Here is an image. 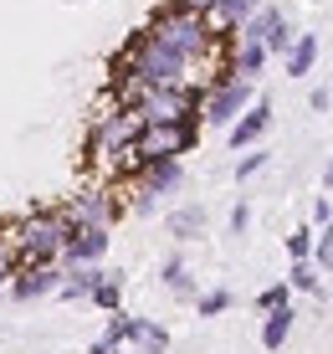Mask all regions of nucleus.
Returning <instances> with one entry per match:
<instances>
[{
  "mask_svg": "<svg viewBox=\"0 0 333 354\" xmlns=\"http://www.w3.org/2000/svg\"><path fill=\"white\" fill-rule=\"evenodd\" d=\"M67 236H72V221H67L61 205H36V211H26L16 226H10V241H16V262L21 267H57Z\"/></svg>",
  "mask_w": 333,
  "mask_h": 354,
  "instance_id": "f257e3e1",
  "label": "nucleus"
},
{
  "mask_svg": "<svg viewBox=\"0 0 333 354\" xmlns=\"http://www.w3.org/2000/svg\"><path fill=\"white\" fill-rule=\"evenodd\" d=\"M139 113H123V108H103V113H93L88 124V144H82V165L88 169H113L118 154L133 149V139H139Z\"/></svg>",
  "mask_w": 333,
  "mask_h": 354,
  "instance_id": "f03ea898",
  "label": "nucleus"
},
{
  "mask_svg": "<svg viewBox=\"0 0 333 354\" xmlns=\"http://www.w3.org/2000/svg\"><path fill=\"white\" fill-rule=\"evenodd\" d=\"M251 103H256V88H251V82H241L236 72H231V62H226L211 82H205V108H200V124L231 129V124H236V118H241Z\"/></svg>",
  "mask_w": 333,
  "mask_h": 354,
  "instance_id": "7ed1b4c3",
  "label": "nucleus"
},
{
  "mask_svg": "<svg viewBox=\"0 0 333 354\" xmlns=\"http://www.w3.org/2000/svg\"><path fill=\"white\" fill-rule=\"evenodd\" d=\"M61 211H67L72 231H113L118 216H123V201L108 185H82L77 195H67Z\"/></svg>",
  "mask_w": 333,
  "mask_h": 354,
  "instance_id": "20e7f679",
  "label": "nucleus"
},
{
  "mask_svg": "<svg viewBox=\"0 0 333 354\" xmlns=\"http://www.w3.org/2000/svg\"><path fill=\"white\" fill-rule=\"evenodd\" d=\"M267 129H272V97H256V103L246 108V113L236 118V124L226 129V133H231V149H236V154L256 149V144L267 139Z\"/></svg>",
  "mask_w": 333,
  "mask_h": 354,
  "instance_id": "39448f33",
  "label": "nucleus"
},
{
  "mask_svg": "<svg viewBox=\"0 0 333 354\" xmlns=\"http://www.w3.org/2000/svg\"><path fill=\"white\" fill-rule=\"evenodd\" d=\"M108 231H72L67 247H61V272L72 267H103V252H108Z\"/></svg>",
  "mask_w": 333,
  "mask_h": 354,
  "instance_id": "423d86ee",
  "label": "nucleus"
},
{
  "mask_svg": "<svg viewBox=\"0 0 333 354\" xmlns=\"http://www.w3.org/2000/svg\"><path fill=\"white\" fill-rule=\"evenodd\" d=\"M6 288H10L16 303H36V298H52V292L61 288V272H57V267H21Z\"/></svg>",
  "mask_w": 333,
  "mask_h": 354,
  "instance_id": "0eeeda50",
  "label": "nucleus"
},
{
  "mask_svg": "<svg viewBox=\"0 0 333 354\" xmlns=\"http://www.w3.org/2000/svg\"><path fill=\"white\" fill-rule=\"evenodd\" d=\"M133 185H144L149 195H169V190H180V185H184V165H180V160H159V165H144Z\"/></svg>",
  "mask_w": 333,
  "mask_h": 354,
  "instance_id": "6e6552de",
  "label": "nucleus"
},
{
  "mask_svg": "<svg viewBox=\"0 0 333 354\" xmlns=\"http://www.w3.org/2000/svg\"><path fill=\"white\" fill-rule=\"evenodd\" d=\"M262 10V0H220V6L211 10V31H220V36H236L246 21Z\"/></svg>",
  "mask_w": 333,
  "mask_h": 354,
  "instance_id": "1a4fd4ad",
  "label": "nucleus"
},
{
  "mask_svg": "<svg viewBox=\"0 0 333 354\" xmlns=\"http://www.w3.org/2000/svg\"><path fill=\"white\" fill-rule=\"evenodd\" d=\"M129 344L139 354H169V328L154 319H133L129 313Z\"/></svg>",
  "mask_w": 333,
  "mask_h": 354,
  "instance_id": "9d476101",
  "label": "nucleus"
},
{
  "mask_svg": "<svg viewBox=\"0 0 333 354\" xmlns=\"http://www.w3.org/2000/svg\"><path fill=\"white\" fill-rule=\"evenodd\" d=\"M97 277H103V267H72V272H61V303H88Z\"/></svg>",
  "mask_w": 333,
  "mask_h": 354,
  "instance_id": "9b49d317",
  "label": "nucleus"
},
{
  "mask_svg": "<svg viewBox=\"0 0 333 354\" xmlns=\"http://www.w3.org/2000/svg\"><path fill=\"white\" fill-rule=\"evenodd\" d=\"M164 226H169V236H175V241L205 236V205H180V211L164 216Z\"/></svg>",
  "mask_w": 333,
  "mask_h": 354,
  "instance_id": "f8f14e48",
  "label": "nucleus"
},
{
  "mask_svg": "<svg viewBox=\"0 0 333 354\" xmlns=\"http://www.w3.org/2000/svg\"><path fill=\"white\" fill-rule=\"evenodd\" d=\"M313 62H318V36H313V31H298L292 52L282 57V72H287V77H307V72H313Z\"/></svg>",
  "mask_w": 333,
  "mask_h": 354,
  "instance_id": "ddd939ff",
  "label": "nucleus"
},
{
  "mask_svg": "<svg viewBox=\"0 0 333 354\" xmlns=\"http://www.w3.org/2000/svg\"><path fill=\"white\" fill-rule=\"evenodd\" d=\"M159 283H164L175 298H195V272L184 267V257L180 252H169L164 262H159Z\"/></svg>",
  "mask_w": 333,
  "mask_h": 354,
  "instance_id": "4468645a",
  "label": "nucleus"
},
{
  "mask_svg": "<svg viewBox=\"0 0 333 354\" xmlns=\"http://www.w3.org/2000/svg\"><path fill=\"white\" fill-rule=\"evenodd\" d=\"M93 308H103V313H118L123 308V272L118 267H103V277H97V288H93Z\"/></svg>",
  "mask_w": 333,
  "mask_h": 354,
  "instance_id": "2eb2a0df",
  "label": "nucleus"
},
{
  "mask_svg": "<svg viewBox=\"0 0 333 354\" xmlns=\"http://www.w3.org/2000/svg\"><path fill=\"white\" fill-rule=\"evenodd\" d=\"M123 344H129V313H108V324H103V334L93 339V349L88 354H118Z\"/></svg>",
  "mask_w": 333,
  "mask_h": 354,
  "instance_id": "dca6fc26",
  "label": "nucleus"
},
{
  "mask_svg": "<svg viewBox=\"0 0 333 354\" xmlns=\"http://www.w3.org/2000/svg\"><path fill=\"white\" fill-rule=\"evenodd\" d=\"M292 319H298V313L292 308H277V313H262V349H282L292 339Z\"/></svg>",
  "mask_w": 333,
  "mask_h": 354,
  "instance_id": "f3484780",
  "label": "nucleus"
},
{
  "mask_svg": "<svg viewBox=\"0 0 333 354\" xmlns=\"http://www.w3.org/2000/svg\"><path fill=\"white\" fill-rule=\"evenodd\" d=\"M262 67H267V46H256V41H236V52H231V72H236L241 82H251Z\"/></svg>",
  "mask_w": 333,
  "mask_h": 354,
  "instance_id": "a211bd4d",
  "label": "nucleus"
},
{
  "mask_svg": "<svg viewBox=\"0 0 333 354\" xmlns=\"http://www.w3.org/2000/svg\"><path fill=\"white\" fill-rule=\"evenodd\" d=\"M287 288L292 292H313V298H318V292H323V272H318L313 262H292L287 267Z\"/></svg>",
  "mask_w": 333,
  "mask_h": 354,
  "instance_id": "6ab92c4d",
  "label": "nucleus"
},
{
  "mask_svg": "<svg viewBox=\"0 0 333 354\" xmlns=\"http://www.w3.org/2000/svg\"><path fill=\"white\" fill-rule=\"evenodd\" d=\"M226 308H231V288H205V292H195V313H200V319H220Z\"/></svg>",
  "mask_w": 333,
  "mask_h": 354,
  "instance_id": "aec40b11",
  "label": "nucleus"
},
{
  "mask_svg": "<svg viewBox=\"0 0 333 354\" xmlns=\"http://www.w3.org/2000/svg\"><path fill=\"white\" fill-rule=\"evenodd\" d=\"M313 241H318V231H313V226L287 231V257H292V262H313Z\"/></svg>",
  "mask_w": 333,
  "mask_h": 354,
  "instance_id": "412c9836",
  "label": "nucleus"
},
{
  "mask_svg": "<svg viewBox=\"0 0 333 354\" xmlns=\"http://www.w3.org/2000/svg\"><path fill=\"white\" fill-rule=\"evenodd\" d=\"M277 308H292V288L287 283H272L256 292V313H277Z\"/></svg>",
  "mask_w": 333,
  "mask_h": 354,
  "instance_id": "4be33fe9",
  "label": "nucleus"
},
{
  "mask_svg": "<svg viewBox=\"0 0 333 354\" xmlns=\"http://www.w3.org/2000/svg\"><path fill=\"white\" fill-rule=\"evenodd\" d=\"M123 211H133V216H154V211H159V195H149L144 185H129V201H123Z\"/></svg>",
  "mask_w": 333,
  "mask_h": 354,
  "instance_id": "5701e85b",
  "label": "nucleus"
},
{
  "mask_svg": "<svg viewBox=\"0 0 333 354\" xmlns=\"http://www.w3.org/2000/svg\"><path fill=\"white\" fill-rule=\"evenodd\" d=\"M313 267H318V272H328V267H333V226L318 231V241H313Z\"/></svg>",
  "mask_w": 333,
  "mask_h": 354,
  "instance_id": "b1692460",
  "label": "nucleus"
},
{
  "mask_svg": "<svg viewBox=\"0 0 333 354\" xmlns=\"http://www.w3.org/2000/svg\"><path fill=\"white\" fill-rule=\"evenodd\" d=\"M292 41H298V31H292L287 21H282V26H277L272 36H267V57H287V52H292Z\"/></svg>",
  "mask_w": 333,
  "mask_h": 354,
  "instance_id": "393cba45",
  "label": "nucleus"
},
{
  "mask_svg": "<svg viewBox=\"0 0 333 354\" xmlns=\"http://www.w3.org/2000/svg\"><path fill=\"white\" fill-rule=\"evenodd\" d=\"M262 169H267V149H246L236 160V180H251V175H262Z\"/></svg>",
  "mask_w": 333,
  "mask_h": 354,
  "instance_id": "a878e982",
  "label": "nucleus"
},
{
  "mask_svg": "<svg viewBox=\"0 0 333 354\" xmlns=\"http://www.w3.org/2000/svg\"><path fill=\"white\" fill-rule=\"evenodd\" d=\"M246 226H251V205L236 201L231 205V236H246Z\"/></svg>",
  "mask_w": 333,
  "mask_h": 354,
  "instance_id": "bb28decb",
  "label": "nucleus"
},
{
  "mask_svg": "<svg viewBox=\"0 0 333 354\" xmlns=\"http://www.w3.org/2000/svg\"><path fill=\"white\" fill-rule=\"evenodd\" d=\"M169 6H180V10H190V16H205V21H211V10L220 6V0H169Z\"/></svg>",
  "mask_w": 333,
  "mask_h": 354,
  "instance_id": "cd10ccee",
  "label": "nucleus"
},
{
  "mask_svg": "<svg viewBox=\"0 0 333 354\" xmlns=\"http://www.w3.org/2000/svg\"><path fill=\"white\" fill-rule=\"evenodd\" d=\"M313 226H318V231L333 226V205H328V201H318V205H313Z\"/></svg>",
  "mask_w": 333,
  "mask_h": 354,
  "instance_id": "c85d7f7f",
  "label": "nucleus"
},
{
  "mask_svg": "<svg viewBox=\"0 0 333 354\" xmlns=\"http://www.w3.org/2000/svg\"><path fill=\"white\" fill-rule=\"evenodd\" d=\"M328 103H333V97H328V88H313V93H307V108H318V113H323Z\"/></svg>",
  "mask_w": 333,
  "mask_h": 354,
  "instance_id": "c756f323",
  "label": "nucleus"
},
{
  "mask_svg": "<svg viewBox=\"0 0 333 354\" xmlns=\"http://www.w3.org/2000/svg\"><path fill=\"white\" fill-rule=\"evenodd\" d=\"M323 190H333V160H328V169H323Z\"/></svg>",
  "mask_w": 333,
  "mask_h": 354,
  "instance_id": "7c9ffc66",
  "label": "nucleus"
}]
</instances>
